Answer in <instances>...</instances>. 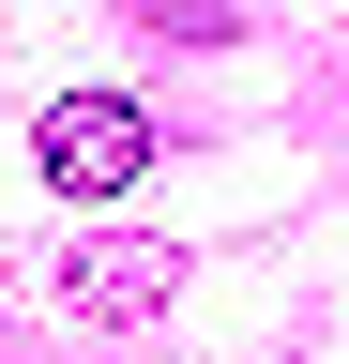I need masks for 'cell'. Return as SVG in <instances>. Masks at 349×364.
<instances>
[{"mask_svg": "<svg viewBox=\"0 0 349 364\" xmlns=\"http://www.w3.org/2000/svg\"><path fill=\"white\" fill-rule=\"evenodd\" d=\"M46 289L76 304V318H167V289H183V258L167 243H76Z\"/></svg>", "mask_w": 349, "mask_h": 364, "instance_id": "obj_2", "label": "cell"}, {"mask_svg": "<svg viewBox=\"0 0 349 364\" xmlns=\"http://www.w3.org/2000/svg\"><path fill=\"white\" fill-rule=\"evenodd\" d=\"M31 167H46L61 198H137V182H152V107H122V91H61V107L31 122Z\"/></svg>", "mask_w": 349, "mask_h": 364, "instance_id": "obj_1", "label": "cell"}]
</instances>
